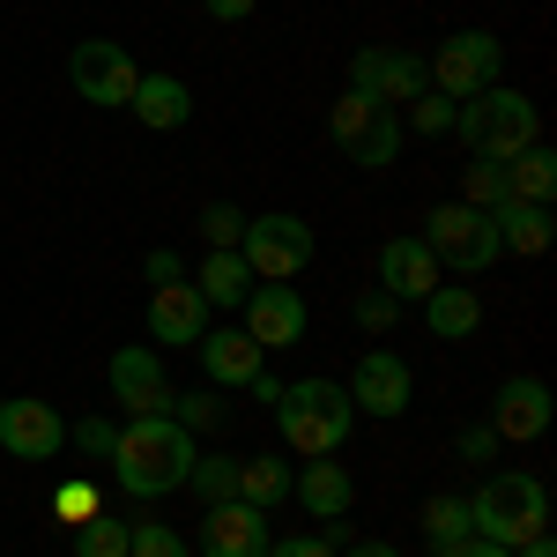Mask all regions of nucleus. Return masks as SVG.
<instances>
[{
    "mask_svg": "<svg viewBox=\"0 0 557 557\" xmlns=\"http://www.w3.org/2000/svg\"><path fill=\"white\" fill-rule=\"evenodd\" d=\"M52 506H60V520H67V528H83L89 513H104V506H97V491H89V483H60V498H52Z\"/></svg>",
    "mask_w": 557,
    "mask_h": 557,
    "instance_id": "37",
    "label": "nucleus"
},
{
    "mask_svg": "<svg viewBox=\"0 0 557 557\" xmlns=\"http://www.w3.org/2000/svg\"><path fill=\"white\" fill-rule=\"evenodd\" d=\"M127 112L149 134H178L186 120H194V89L178 83V75H141V83H134V97H127Z\"/></svg>",
    "mask_w": 557,
    "mask_h": 557,
    "instance_id": "21",
    "label": "nucleus"
},
{
    "mask_svg": "<svg viewBox=\"0 0 557 557\" xmlns=\"http://www.w3.org/2000/svg\"><path fill=\"white\" fill-rule=\"evenodd\" d=\"M343 149H349V164L386 172V164H394V149H401V112H394V104H372V112L343 134Z\"/></svg>",
    "mask_w": 557,
    "mask_h": 557,
    "instance_id": "23",
    "label": "nucleus"
},
{
    "mask_svg": "<svg viewBox=\"0 0 557 557\" xmlns=\"http://www.w3.org/2000/svg\"><path fill=\"white\" fill-rule=\"evenodd\" d=\"M424 535H431V543L475 535V528H469V498H424Z\"/></svg>",
    "mask_w": 557,
    "mask_h": 557,
    "instance_id": "32",
    "label": "nucleus"
},
{
    "mask_svg": "<svg viewBox=\"0 0 557 557\" xmlns=\"http://www.w3.org/2000/svg\"><path fill=\"white\" fill-rule=\"evenodd\" d=\"M454 112H461L454 97H438V89H424V97L409 104V127H417V134H454Z\"/></svg>",
    "mask_w": 557,
    "mask_h": 557,
    "instance_id": "34",
    "label": "nucleus"
},
{
    "mask_svg": "<svg viewBox=\"0 0 557 557\" xmlns=\"http://www.w3.org/2000/svg\"><path fill=\"white\" fill-rule=\"evenodd\" d=\"M438 283H446V268L431 260L424 238H386V246H380V290H386V298L424 305Z\"/></svg>",
    "mask_w": 557,
    "mask_h": 557,
    "instance_id": "17",
    "label": "nucleus"
},
{
    "mask_svg": "<svg viewBox=\"0 0 557 557\" xmlns=\"http://www.w3.org/2000/svg\"><path fill=\"white\" fill-rule=\"evenodd\" d=\"M469 528L483 543H498V550H520V543H535V535H550V491H543V475H483L469 498Z\"/></svg>",
    "mask_w": 557,
    "mask_h": 557,
    "instance_id": "3",
    "label": "nucleus"
},
{
    "mask_svg": "<svg viewBox=\"0 0 557 557\" xmlns=\"http://www.w3.org/2000/svg\"><path fill=\"white\" fill-rule=\"evenodd\" d=\"M238 498L260 506V513H275V506L290 498V469H283L275 454H246V461H238Z\"/></svg>",
    "mask_w": 557,
    "mask_h": 557,
    "instance_id": "26",
    "label": "nucleus"
},
{
    "mask_svg": "<svg viewBox=\"0 0 557 557\" xmlns=\"http://www.w3.org/2000/svg\"><path fill=\"white\" fill-rule=\"evenodd\" d=\"M290 498H298L312 520H349L357 483H349V469L335 461V454H320V461H305V475H290Z\"/></svg>",
    "mask_w": 557,
    "mask_h": 557,
    "instance_id": "19",
    "label": "nucleus"
},
{
    "mask_svg": "<svg viewBox=\"0 0 557 557\" xmlns=\"http://www.w3.org/2000/svg\"><path fill=\"white\" fill-rule=\"evenodd\" d=\"M75 557H127V520L89 513L83 528H75Z\"/></svg>",
    "mask_w": 557,
    "mask_h": 557,
    "instance_id": "29",
    "label": "nucleus"
},
{
    "mask_svg": "<svg viewBox=\"0 0 557 557\" xmlns=\"http://www.w3.org/2000/svg\"><path fill=\"white\" fill-rule=\"evenodd\" d=\"M149 335H157V349H194L209 335L201 290H194V283H157V290H149Z\"/></svg>",
    "mask_w": 557,
    "mask_h": 557,
    "instance_id": "16",
    "label": "nucleus"
},
{
    "mask_svg": "<svg viewBox=\"0 0 557 557\" xmlns=\"http://www.w3.org/2000/svg\"><path fill=\"white\" fill-rule=\"evenodd\" d=\"M67 438L83 446L89 461H112V446H120V424H112V417H83V424H67Z\"/></svg>",
    "mask_w": 557,
    "mask_h": 557,
    "instance_id": "36",
    "label": "nucleus"
},
{
    "mask_svg": "<svg viewBox=\"0 0 557 557\" xmlns=\"http://www.w3.org/2000/svg\"><path fill=\"white\" fill-rule=\"evenodd\" d=\"M454 446H461V461H498V431H491V424H469Z\"/></svg>",
    "mask_w": 557,
    "mask_h": 557,
    "instance_id": "38",
    "label": "nucleus"
},
{
    "mask_svg": "<svg viewBox=\"0 0 557 557\" xmlns=\"http://www.w3.org/2000/svg\"><path fill=\"white\" fill-rule=\"evenodd\" d=\"M312 223L290 209L275 215H246V238H238V260L253 268V283H290V275H305L312 268Z\"/></svg>",
    "mask_w": 557,
    "mask_h": 557,
    "instance_id": "5",
    "label": "nucleus"
},
{
    "mask_svg": "<svg viewBox=\"0 0 557 557\" xmlns=\"http://www.w3.org/2000/svg\"><path fill=\"white\" fill-rule=\"evenodd\" d=\"M172 417L201 438V431H223V424H231V401H223V386H201V394H172Z\"/></svg>",
    "mask_w": 557,
    "mask_h": 557,
    "instance_id": "28",
    "label": "nucleus"
},
{
    "mask_svg": "<svg viewBox=\"0 0 557 557\" xmlns=\"http://www.w3.org/2000/svg\"><path fill=\"white\" fill-rule=\"evenodd\" d=\"M67 83H75V97H83V104H97V112H127V97H134V83H141V67H134L127 45L83 38L75 52H67Z\"/></svg>",
    "mask_w": 557,
    "mask_h": 557,
    "instance_id": "8",
    "label": "nucleus"
},
{
    "mask_svg": "<svg viewBox=\"0 0 557 557\" xmlns=\"http://www.w3.org/2000/svg\"><path fill=\"white\" fill-rule=\"evenodd\" d=\"M194 454H201V438L178 424V417H127V424H120V446H112V475H120L127 498L149 506V498L186 491Z\"/></svg>",
    "mask_w": 557,
    "mask_h": 557,
    "instance_id": "1",
    "label": "nucleus"
},
{
    "mask_svg": "<svg viewBox=\"0 0 557 557\" xmlns=\"http://www.w3.org/2000/svg\"><path fill=\"white\" fill-rule=\"evenodd\" d=\"M491 231H498V253L535 260V253H550L557 215L543 209V201H498V209H491Z\"/></svg>",
    "mask_w": 557,
    "mask_h": 557,
    "instance_id": "20",
    "label": "nucleus"
},
{
    "mask_svg": "<svg viewBox=\"0 0 557 557\" xmlns=\"http://www.w3.org/2000/svg\"><path fill=\"white\" fill-rule=\"evenodd\" d=\"M454 134L469 141V157H483V164H506V157H520L528 141H543V112H535V97H520V89L491 83V89H475L469 104L454 112Z\"/></svg>",
    "mask_w": 557,
    "mask_h": 557,
    "instance_id": "4",
    "label": "nucleus"
},
{
    "mask_svg": "<svg viewBox=\"0 0 557 557\" xmlns=\"http://www.w3.org/2000/svg\"><path fill=\"white\" fill-rule=\"evenodd\" d=\"M461 201H469V209H498V201H513V194H506V164H483V157H475L469 164V178H461Z\"/></svg>",
    "mask_w": 557,
    "mask_h": 557,
    "instance_id": "31",
    "label": "nucleus"
},
{
    "mask_svg": "<svg viewBox=\"0 0 557 557\" xmlns=\"http://www.w3.org/2000/svg\"><path fill=\"white\" fill-rule=\"evenodd\" d=\"M343 386H349V409H357V417H386V424H394V417L409 409V394H417L409 364H401L394 349H364Z\"/></svg>",
    "mask_w": 557,
    "mask_h": 557,
    "instance_id": "12",
    "label": "nucleus"
},
{
    "mask_svg": "<svg viewBox=\"0 0 557 557\" xmlns=\"http://www.w3.org/2000/svg\"><path fill=\"white\" fill-rule=\"evenodd\" d=\"M343 557H401V550H394V543H349Z\"/></svg>",
    "mask_w": 557,
    "mask_h": 557,
    "instance_id": "42",
    "label": "nucleus"
},
{
    "mask_svg": "<svg viewBox=\"0 0 557 557\" xmlns=\"http://www.w3.org/2000/svg\"><path fill=\"white\" fill-rule=\"evenodd\" d=\"M431 246L438 268H454V275H483L491 260H498V231H491V215L469 209V201H438L424 215V231H417Z\"/></svg>",
    "mask_w": 557,
    "mask_h": 557,
    "instance_id": "6",
    "label": "nucleus"
},
{
    "mask_svg": "<svg viewBox=\"0 0 557 557\" xmlns=\"http://www.w3.org/2000/svg\"><path fill=\"white\" fill-rule=\"evenodd\" d=\"M268 513L246 506V498H231V506H209L201 513V557H268Z\"/></svg>",
    "mask_w": 557,
    "mask_h": 557,
    "instance_id": "15",
    "label": "nucleus"
},
{
    "mask_svg": "<svg viewBox=\"0 0 557 557\" xmlns=\"http://www.w3.org/2000/svg\"><path fill=\"white\" fill-rule=\"evenodd\" d=\"M127 557H194L186 535H172L164 520H127Z\"/></svg>",
    "mask_w": 557,
    "mask_h": 557,
    "instance_id": "30",
    "label": "nucleus"
},
{
    "mask_svg": "<svg viewBox=\"0 0 557 557\" xmlns=\"http://www.w3.org/2000/svg\"><path fill=\"white\" fill-rule=\"evenodd\" d=\"M424 327L438 343H469L475 327H483V298H475L469 283H438L424 298Z\"/></svg>",
    "mask_w": 557,
    "mask_h": 557,
    "instance_id": "22",
    "label": "nucleus"
},
{
    "mask_svg": "<svg viewBox=\"0 0 557 557\" xmlns=\"http://www.w3.org/2000/svg\"><path fill=\"white\" fill-rule=\"evenodd\" d=\"M238 312H246V335H253L260 349H298L305 343V320H312L290 283H253Z\"/></svg>",
    "mask_w": 557,
    "mask_h": 557,
    "instance_id": "13",
    "label": "nucleus"
},
{
    "mask_svg": "<svg viewBox=\"0 0 557 557\" xmlns=\"http://www.w3.org/2000/svg\"><path fill=\"white\" fill-rule=\"evenodd\" d=\"M186 283L201 290V305H215V312H223V305H246V290H253V268L238 260V246H215V253L201 260Z\"/></svg>",
    "mask_w": 557,
    "mask_h": 557,
    "instance_id": "24",
    "label": "nucleus"
},
{
    "mask_svg": "<svg viewBox=\"0 0 557 557\" xmlns=\"http://www.w3.org/2000/svg\"><path fill=\"white\" fill-rule=\"evenodd\" d=\"M104 380H112V401L127 409V417H172V372H164V349L149 343H127L112 349V364H104Z\"/></svg>",
    "mask_w": 557,
    "mask_h": 557,
    "instance_id": "10",
    "label": "nucleus"
},
{
    "mask_svg": "<svg viewBox=\"0 0 557 557\" xmlns=\"http://www.w3.org/2000/svg\"><path fill=\"white\" fill-rule=\"evenodd\" d=\"M67 446V417L38 401V394H15V401H0V454H15V461H52Z\"/></svg>",
    "mask_w": 557,
    "mask_h": 557,
    "instance_id": "11",
    "label": "nucleus"
},
{
    "mask_svg": "<svg viewBox=\"0 0 557 557\" xmlns=\"http://www.w3.org/2000/svg\"><path fill=\"white\" fill-rule=\"evenodd\" d=\"M141 268H149V283H186V260H178L172 246H149V260H141Z\"/></svg>",
    "mask_w": 557,
    "mask_h": 557,
    "instance_id": "40",
    "label": "nucleus"
},
{
    "mask_svg": "<svg viewBox=\"0 0 557 557\" xmlns=\"http://www.w3.org/2000/svg\"><path fill=\"white\" fill-rule=\"evenodd\" d=\"M201 8H209L215 23H246V15H253L260 0H201Z\"/></svg>",
    "mask_w": 557,
    "mask_h": 557,
    "instance_id": "41",
    "label": "nucleus"
},
{
    "mask_svg": "<svg viewBox=\"0 0 557 557\" xmlns=\"http://www.w3.org/2000/svg\"><path fill=\"white\" fill-rule=\"evenodd\" d=\"M349 320H357L364 335H386V327L401 320V298H386L380 283H372V290H357V305H349Z\"/></svg>",
    "mask_w": 557,
    "mask_h": 557,
    "instance_id": "33",
    "label": "nucleus"
},
{
    "mask_svg": "<svg viewBox=\"0 0 557 557\" xmlns=\"http://www.w3.org/2000/svg\"><path fill=\"white\" fill-rule=\"evenodd\" d=\"M349 89L357 97H372V104H417L431 89V67H424V52H386V45H357L349 52Z\"/></svg>",
    "mask_w": 557,
    "mask_h": 557,
    "instance_id": "9",
    "label": "nucleus"
},
{
    "mask_svg": "<svg viewBox=\"0 0 557 557\" xmlns=\"http://www.w3.org/2000/svg\"><path fill=\"white\" fill-rule=\"evenodd\" d=\"M201 238H209V253L215 246H238V238H246V215L231 209V201H209V209H201Z\"/></svg>",
    "mask_w": 557,
    "mask_h": 557,
    "instance_id": "35",
    "label": "nucleus"
},
{
    "mask_svg": "<svg viewBox=\"0 0 557 557\" xmlns=\"http://www.w3.org/2000/svg\"><path fill=\"white\" fill-rule=\"evenodd\" d=\"M186 491H194L201 506H231V498H238V454H194Z\"/></svg>",
    "mask_w": 557,
    "mask_h": 557,
    "instance_id": "27",
    "label": "nucleus"
},
{
    "mask_svg": "<svg viewBox=\"0 0 557 557\" xmlns=\"http://www.w3.org/2000/svg\"><path fill=\"white\" fill-rule=\"evenodd\" d=\"M424 67H431V89H438V97L469 104L475 89H491L506 75V45H498V30H454Z\"/></svg>",
    "mask_w": 557,
    "mask_h": 557,
    "instance_id": "7",
    "label": "nucleus"
},
{
    "mask_svg": "<svg viewBox=\"0 0 557 557\" xmlns=\"http://www.w3.org/2000/svg\"><path fill=\"white\" fill-rule=\"evenodd\" d=\"M194 357H201V372H209V386H246L268 364V349L246 335V327H209L201 343H194Z\"/></svg>",
    "mask_w": 557,
    "mask_h": 557,
    "instance_id": "18",
    "label": "nucleus"
},
{
    "mask_svg": "<svg viewBox=\"0 0 557 557\" xmlns=\"http://www.w3.org/2000/svg\"><path fill=\"white\" fill-rule=\"evenodd\" d=\"M491 431H498V446L543 438L550 431V386L535 380V372H513V380L498 386V401H491Z\"/></svg>",
    "mask_w": 557,
    "mask_h": 557,
    "instance_id": "14",
    "label": "nucleus"
},
{
    "mask_svg": "<svg viewBox=\"0 0 557 557\" xmlns=\"http://www.w3.org/2000/svg\"><path fill=\"white\" fill-rule=\"evenodd\" d=\"M268 557H335L327 535H283V543H268Z\"/></svg>",
    "mask_w": 557,
    "mask_h": 557,
    "instance_id": "39",
    "label": "nucleus"
},
{
    "mask_svg": "<svg viewBox=\"0 0 557 557\" xmlns=\"http://www.w3.org/2000/svg\"><path fill=\"white\" fill-rule=\"evenodd\" d=\"M513 557H557V543H550V535H535V543H520Z\"/></svg>",
    "mask_w": 557,
    "mask_h": 557,
    "instance_id": "43",
    "label": "nucleus"
},
{
    "mask_svg": "<svg viewBox=\"0 0 557 557\" xmlns=\"http://www.w3.org/2000/svg\"><path fill=\"white\" fill-rule=\"evenodd\" d=\"M275 424H283V446L320 461V454H343V438L357 431V409H349L343 380H290L275 394Z\"/></svg>",
    "mask_w": 557,
    "mask_h": 557,
    "instance_id": "2",
    "label": "nucleus"
},
{
    "mask_svg": "<svg viewBox=\"0 0 557 557\" xmlns=\"http://www.w3.org/2000/svg\"><path fill=\"white\" fill-rule=\"evenodd\" d=\"M506 194H513V201H543V209H550V194H557L550 141H528L520 157H506Z\"/></svg>",
    "mask_w": 557,
    "mask_h": 557,
    "instance_id": "25",
    "label": "nucleus"
}]
</instances>
